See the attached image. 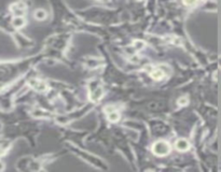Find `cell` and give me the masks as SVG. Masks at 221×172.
I'll list each match as a JSON object with an SVG mask.
<instances>
[{
    "mask_svg": "<svg viewBox=\"0 0 221 172\" xmlns=\"http://www.w3.org/2000/svg\"><path fill=\"white\" fill-rule=\"evenodd\" d=\"M151 77H152V79H153V80H156V81H159V80H161V79H163L164 72L162 71V70H160V69H154V70H152Z\"/></svg>",
    "mask_w": 221,
    "mask_h": 172,
    "instance_id": "obj_7",
    "label": "cell"
},
{
    "mask_svg": "<svg viewBox=\"0 0 221 172\" xmlns=\"http://www.w3.org/2000/svg\"><path fill=\"white\" fill-rule=\"evenodd\" d=\"M197 0H183V3L186 5H193V4L196 3Z\"/></svg>",
    "mask_w": 221,
    "mask_h": 172,
    "instance_id": "obj_12",
    "label": "cell"
},
{
    "mask_svg": "<svg viewBox=\"0 0 221 172\" xmlns=\"http://www.w3.org/2000/svg\"><path fill=\"white\" fill-rule=\"evenodd\" d=\"M13 26H15L16 28H20L25 25V20L23 16H16L12 22Z\"/></svg>",
    "mask_w": 221,
    "mask_h": 172,
    "instance_id": "obj_8",
    "label": "cell"
},
{
    "mask_svg": "<svg viewBox=\"0 0 221 172\" xmlns=\"http://www.w3.org/2000/svg\"><path fill=\"white\" fill-rule=\"evenodd\" d=\"M178 103H179V106H186V104L188 103V99H187V97H182V98H180L179 100H178Z\"/></svg>",
    "mask_w": 221,
    "mask_h": 172,
    "instance_id": "obj_10",
    "label": "cell"
},
{
    "mask_svg": "<svg viewBox=\"0 0 221 172\" xmlns=\"http://www.w3.org/2000/svg\"><path fill=\"white\" fill-rule=\"evenodd\" d=\"M102 95H104V91H102V87H97L93 93H91L90 99L93 102H97L102 98Z\"/></svg>",
    "mask_w": 221,
    "mask_h": 172,
    "instance_id": "obj_5",
    "label": "cell"
},
{
    "mask_svg": "<svg viewBox=\"0 0 221 172\" xmlns=\"http://www.w3.org/2000/svg\"><path fill=\"white\" fill-rule=\"evenodd\" d=\"M106 113H107V115H108V119H109L110 122H112V123L118 122V121L120 119L119 113H118L115 110H113V108L112 107H107Z\"/></svg>",
    "mask_w": 221,
    "mask_h": 172,
    "instance_id": "obj_3",
    "label": "cell"
},
{
    "mask_svg": "<svg viewBox=\"0 0 221 172\" xmlns=\"http://www.w3.org/2000/svg\"><path fill=\"white\" fill-rule=\"evenodd\" d=\"M143 46H145V43H143V41H136L135 42V47L136 49H143Z\"/></svg>",
    "mask_w": 221,
    "mask_h": 172,
    "instance_id": "obj_11",
    "label": "cell"
},
{
    "mask_svg": "<svg viewBox=\"0 0 221 172\" xmlns=\"http://www.w3.org/2000/svg\"><path fill=\"white\" fill-rule=\"evenodd\" d=\"M29 84L31 85L33 89L38 90V91H45V90L48 89V86L45 84L43 81H40V80H38V79H31L30 81H29Z\"/></svg>",
    "mask_w": 221,
    "mask_h": 172,
    "instance_id": "obj_2",
    "label": "cell"
},
{
    "mask_svg": "<svg viewBox=\"0 0 221 172\" xmlns=\"http://www.w3.org/2000/svg\"><path fill=\"white\" fill-rule=\"evenodd\" d=\"M12 12L16 15V16H23L25 14V11H26V9H25V4L23 2H17L15 3L14 5H12Z\"/></svg>",
    "mask_w": 221,
    "mask_h": 172,
    "instance_id": "obj_4",
    "label": "cell"
},
{
    "mask_svg": "<svg viewBox=\"0 0 221 172\" xmlns=\"http://www.w3.org/2000/svg\"><path fill=\"white\" fill-rule=\"evenodd\" d=\"M35 17H36V20H38V21H43V20H45V17H46V12H45L43 9H39V10H37V11L35 12Z\"/></svg>",
    "mask_w": 221,
    "mask_h": 172,
    "instance_id": "obj_9",
    "label": "cell"
},
{
    "mask_svg": "<svg viewBox=\"0 0 221 172\" xmlns=\"http://www.w3.org/2000/svg\"><path fill=\"white\" fill-rule=\"evenodd\" d=\"M176 148L180 152H186L190 148V144L187 140L184 139H179L176 142Z\"/></svg>",
    "mask_w": 221,
    "mask_h": 172,
    "instance_id": "obj_6",
    "label": "cell"
},
{
    "mask_svg": "<svg viewBox=\"0 0 221 172\" xmlns=\"http://www.w3.org/2000/svg\"><path fill=\"white\" fill-rule=\"evenodd\" d=\"M3 169V165H2V163H0V170H2Z\"/></svg>",
    "mask_w": 221,
    "mask_h": 172,
    "instance_id": "obj_13",
    "label": "cell"
},
{
    "mask_svg": "<svg viewBox=\"0 0 221 172\" xmlns=\"http://www.w3.org/2000/svg\"><path fill=\"white\" fill-rule=\"evenodd\" d=\"M152 152L156 156H166L171 152V146L166 141H158L153 144Z\"/></svg>",
    "mask_w": 221,
    "mask_h": 172,
    "instance_id": "obj_1",
    "label": "cell"
}]
</instances>
